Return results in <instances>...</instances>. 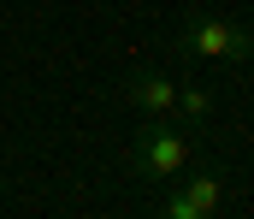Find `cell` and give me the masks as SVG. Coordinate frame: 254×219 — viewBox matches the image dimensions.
Masks as SVG:
<instances>
[{
  "mask_svg": "<svg viewBox=\"0 0 254 219\" xmlns=\"http://www.w3.org/2000/svg\"><path fill=\"white\" fill-rule=\"evenodd\" d=\"M172 54L178 60H254V30L243 24H225V18H190L178 36H172Z\"/></svg>",
  "mask_w": 254,
  "mask_h": 219,
  "instance_id": "cell-1",
  "label": "cell"
},
{
  "mask_svg": "<svg viewBox=\"0 0 254 219\" xmlns=\"http://www.w3.org/2000/svg\"><path fill=\"white\" fill-rule=\"evenodd\" d=\"M190 166V137L184 131H172L166 119H154L142 137H136V148H130V172H142V178H178Z\"/></svg>",
  "mask_w": 254,
  "mask_h": 219,
  "instance_id": "cell-2",
  "label": "cell"
},
{
  "mask_svg": "<svg viewBox=\"0 0 254 219\" xmlns=\"http://www.w3.org/2000/svg\"><path fill=\"white\" fill-rule=\"evenodd\" d=\"M219 208H225V178H219L213 166H201L178 196L160 202V214H166V219H213Z\"/></svg>",
  "mask_w": 254,
  "mask_h": 219,
  "instance_id": "cell-3",
  "label": "cell"
},
{
  "mask_svg": "<svg viewBox=\"0 0 254 219\" xmlns=\"http://www.w3.org/2000/svg\"><path fill=\"white\" fill-rule=\"evenodd\" d=\"M125 101L142 107V113H154V119H166V113L178 107V83H172L166 72H136L125 83Z\"/></svg>",
  "mask_w": 254,
  "mask_h": 219,
  "instance_id": "cell-4",
  "label": "cell"
},
{
  "mask_svg": "<svg viewBox=\"0 0 254 219\" xmlns=\"http://www.w3.org/2000/svg\"><path fill=\"white\" fill-rule=\"evenodd\" d=\"M178 119H190V125H201V119H213V89H201V83H184L178 89V107H172Z\"/></svg>",
  "mask_w": 254,
  "mask_h": 219,
  "instance_id": "cell-5",
  "label": "cell"
}]
</instances>
